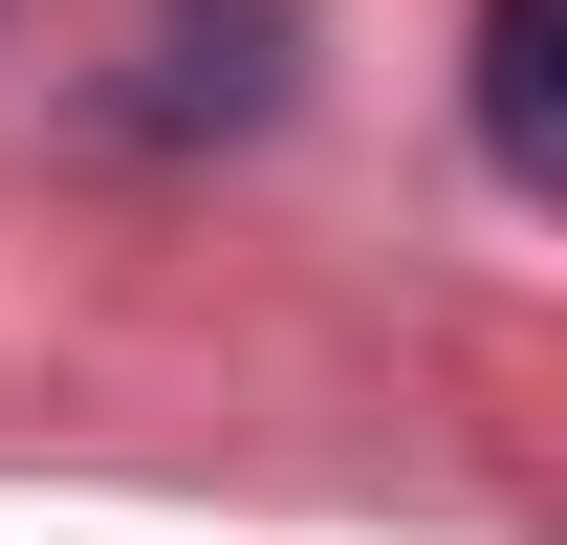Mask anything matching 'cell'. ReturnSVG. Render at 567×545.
I'll list each match as a JSON object with an SVG mask.
<instances>
[{
  "mask_svg": "<svg viewBox=\"0 0 567 545\" xmlns=\"http://www.w3.org/2000/svg\"><path fill=\"white\" fill-rule=\"evenodd\" d=\"M284 44H306V0H153L132 132H262V110H284Z\"/></svg>",
  "mask_w": 567,
  "mask_h": 545,
  "instance_id": "obj_1",
  "label": "cell"
},
{
  "mask_svg": "<svg viewBox=\"0 0 567 545\" xmlns=\"http://www.w3.org/2000/svg\"><path fill=\"white\" fill-rule=\"evenodd\" d=\"M481 153L524 197L567 175V0H481Z\"/></svg>",
  "mask_w": 567,
  "mask_h": 545,
  "instance_id": "obj_2",
  "label": "cell"
}]
</instances>
